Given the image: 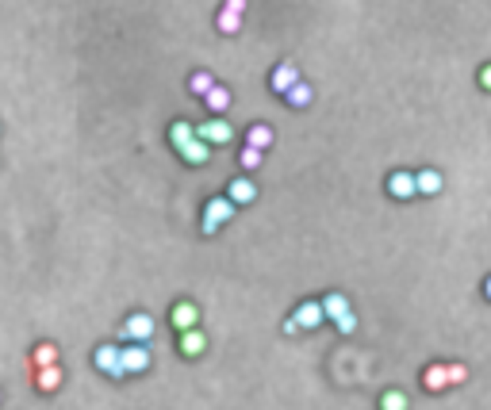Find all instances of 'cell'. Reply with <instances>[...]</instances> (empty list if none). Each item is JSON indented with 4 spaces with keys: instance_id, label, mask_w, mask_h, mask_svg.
I'll return each mask as SVG.
<instances>
[{
    "instance_id": "obj_24",
    "label": "cell",
    "mask_w": 491,
    "mask_h": 410,
    "mask_svg": "<svg viewBox=\"0 0 491 410\" xmlns=\"http://www.w3.org/2000/svg\"><path fill=\"white\" fill-rule=\"evenodd\" d=\"M215 27H219L223 35H234V31L242 27V16H238V12H226V8H223V12H219V20H215Z\"/></svg>"
},
{
    "instance_id": "obj_9",
    "label": "cell",
    "mask_w": 491,
    "mask_h": 410,
    "mask_svg": "<svg viewBox=\"0 0 491 410\" xmlns=\"http://www.w3.org/2000/svg\"><path fill=\"white\" fill-rule=\"evenodd\" d=\"M296 81H299V70H296V65H292V62H280L277 70L269 73V89L277 92V96H285V92H288Z\"/></svg>"
},
{
    "instance_id": "obj_21",
    "label": "cell",
    "mask_w": 491,
    "mask_h": 410,
    "mask_svg": "<svg viewBox=\"0 0 491 410\" xmlns=\"http://www.w3.org/2000/svg\"><path fill=\"white\" fill-rule=\"evenodd\" d=\"M211 89H215V77H211L207 70H196L192 77H188V92H192V96H200V100H204Z\"/></svg>"
},
{
    "instance_id": "obj_29",
    "label": "cell",
    "mask_w": 491,
    "mask_h": 410,
    "mask_svg": "<svg viewBox=\"0 0 491 410\" xmlns=\"http://www.w3.org/2000/svg\"><path fill=\"white\" fill-rule=\"evenodd\" d=\"M285 333H288V338H296V333H299V326H296V318H292V314L285 318Z\"/></svg>"
},
{
    "instance_id": "obj_2",
    "label": "cell",
    "mask_w": 491,
    "mask_h": 410,
    "mask_svg": "<svg viewBox=\"0 0 491 410\" xmlns=\"http://www.w3.org/2000/svg\"><path fill=\"white\" fill-rule=\"evenodd\" d=\"M196 138L207 142V146H226V142L234 138V127H231V123H226L223 116H215V119H207V123H200V127H196Z\"/></svg>"
},
{
    "instance_id": "obj_17",
    "label": "cell",
    "mask_w": 491,
    "mask_h": 410,
    "mask_svg": "<svg viewBox=\"0 0 491 410\" xmlns=\"http://www.w3.org/2000/svg\"><path fill=\"white\" fill-rule=\"evenodd\" d=\"M177 154H181L188 165H207V157H211V146H207V142H200V138H192L188 146L177 150Z\"/></svg>"
},
{
    "instance_id": "obj_20",
    "label": "cell",
    "mask_w": 491,
    "mask_h": 410,
    "mask_svg": "<svg viewBox=\"0 0 491 410\" xmlns=\"http://www.w3.org/2000/svg\"><path fill=\"white\" fill-rule=\"evenodd\" d=\"M31 365H35V368H50V365H58V349H54L50 341H39V345L31 349Z\"/></svg>"
},
{
    "instance_id": "obj_4",
    "label": "cell",
    "mask_w": 491,
    "mask_h": 410,
    "mask_svg": "<svg viewBox=\"0 0 491 410\" xmlns=\"http://www.w3.org/2000/svg\"><path fill=\"white\" fill-rule=\"evenodd\" d=\"M123 338L127 341H138V345H146L150 338H154V318H150V314H131L127 322H123Z\"/></svg>"
},
{
    "instance_id": "obj_18",
    "label": "cell",
    "mask_w": 491,
    "mask_h": 410,
    "mask_svg": "<svg viewBox=\"0 0 491 410\" xmlns=\"http://www.w3.org/2000/svg\"><path fill=\"white\" fill-rule=\"evenodd\" d=\"M285 100H288V108H307L311 100H315V89H311L307 81H296L292 89L285 92Z\"/></svg>"
},
{
    "instance_id": "obj_30",
    "label": "cell",
    "mask_w": 491,
    "mask_h": 410,
    "mask_svg": "<svg viewBox=\"0 0 491 410\" xmlns=\"http://www.w3.org/2000/svg\"><path fill=\"white\" fill-rule=\"evenodd\" d=\"M480 84H484V89L491 92V65H484V70H480Z\"/></svg>"
},
{
    "instance_id": "obj_12",
    "label": "cell",
    "mask_w": 491,
    "mask_h": 410,
    "mask_svg": "<svg viewBox=\"0 0 491 410\" xmlns=\"http://www.w3.org/2000/svg\"><path fill=\"white\" fill-rule=\"evenodd\" d=\"M177 349H181V357H188V360L200 357V353L207 349L204 330H200V326H196V330H184V333H181V341H177Z\"/></svg>"
},
{
    "instance_id": "obj_27",
    "label": "cell",
    "mask_w": 491,
    "mask_h": 410,
    "mask_svg": "<svg viewBox=\"0 0 491 410\" xmlns=\"http://www.w3.org/2000/svg\"><path fill=\"white\" fill-rule=\"evenodd\" d=\"M334 326H338V333H346V338H349V333L357 330V314H353V311H346L342 318H334Z\"/></svg>"
},
{
    "instance_id": "obj_1",
    "label": "cell",
    "mask_w": 491,
    "mask_h": 410,
    "mask_svg": "<svg viewBox=\"0 0 491 410\" xmlns=\"http://www.w3.org/2000/svg\"><path fill=\"white\" fill-rule=\"evenodd\" d=\"M234 211H238V207H234L226 196H211V199H207V204H204L200 231H204V234H219V226H223V223H231V218H234Z\"/></svg>"
},
{
    "instance_id": "obj_25",
    "label": "cell",
    "mask_w": 491,
    "mask_h": 410,
    "mask_svg": "<svg viewBox=\"0 0 491 410\" xmlns=\"http://www.w3.org/2000/svg\"><path fill=\"white\" fill-rule=\"evenodd\" d=\"M238 165H242V169H261V150H250V146H242V154H238Z\"/></svg>"
},
{
    "instance_id": "obj_19",
    "label": "cell",
    "mask_w": 491,
    "mask_h": 410,
    "mask_svg": "<svg viewBox=\"0 0 491 410\" xmlns=\"http://www.w3.org/2000/svg\"><path fill=\"white\" fill-rule=\"evenodd\" d=\"M422 387H426V391H434V395H438V391H446V387H449L446 365H430L426 372H422Z\"/></svg>"
},
{
    "instance_id": "obj_26",
    "label": "cell",
    "mask_w": 491,
    "mask_h": 410,
    "mask_svg": "<svg viewBox=\"0 0 491 410\" xmlns=\"http://www.w3.org/2000/svg\"><path fill=\"white\" fill-rule=\"evenodd\" d=\"M446 376H449V387H457V384L468 379V368L465 365H446Z\"/></svg>"
},
{
    "instance_id": "obj_13",
    "label": "cell",
    "mask_w": 491,
    "mask_h": 410,
    "mask_svg": "<svg viewBox=\"0 0 491 410\" xmlns=\"http://www.w3.org/2000/svg\"><path fill=\"white\" fill-rule=\"evenodd\" d=\"M319 307H323V314H326V322H334V318H342V314L349 311V295H346V292H326V295H323V303H319Z\"/></svg>"
},
{
    "instance_id": "obj_11",
    "label": "cell",
    "mask_w": 491,
    "mask_h": 410,
    "mask_svg": "<svg viewBox=\"0 0 491 410\" xmlns=\"http://www.w3.org/2000/svg\"><path fill=\"white\" fill-rule=\"evenodd\" d=\"M441 188H446V180L438 169H414V192L419 196H438Z\"/></svg>"
},
{
    "instance_id": "obj_7",
    "label": "cell",
    "mask_w": 491,
    "mask_h": 410,
    "mask_svg": "<svg viewBox=\"0 0 491 410\" xmlns=\"http://www.w3.org/2000/svg\"><path fill=\"white\" fill-rule=\"evenodd\" d=\"M169 322H173L181 333L184 330H196V326H200V307H196V303H188V299H181L173 311H169Z\"/></svg>"
},
{
    "instance_id": "obj_15",
    "label": "cell",
    "mask_w": 491,
    "mask_h": 410,
    "mask_svg": "<svg viewBox=\"0 0 491 410\" xmlns=\"http://www.w3.org/2000/svg\"><path fill=\"white\" fill-rule=\"evenodd\" d=\"M246 146L265 154V150L272 146V127H265V123H253V127L246 131Z\"/></svg>"
},
{
    "instance_id": "obj_31",
    "label": "cell",
    "mask_w": 491,
    "mask_h": 410,
    "mask_svg": "<svg viewBox=\"0 0 491 410\" xmlns=\"http://www.w3.org/2000/svg\"><path fill=\"white\" fill-rule=\"evenodd\" d=\"M484 295H487V299H491V276H487V280H484Z\"/></svg>"
},
{
    "instance_id": "obj_8",
    "label": "cell",
    "mask_w": 491,
    "mask_h": 410,
    "mask_svg": "<svg viewBox=\"0 0 491 410\" xmlns=\"http://www.w3.org/2000/svg\"><path fill=\"white\" fill-rule=\"evenodd\" d=\"M92 365H96L100 372H108L111 379H123V372H119V345H96Z\"/></svg>"
},
{
    "instance_id": "obj_23",
    "label": "cell",
    "mask_w": 491,
    "mask_h": 410,
    "mask_svg": "<svg viewBox=\"0 0 491 410\" xmlns=\"http://www.w3.org/2000/svg\"><path fill=\"white\" fill-rule=\"evenodd\" d=\"M380 410H407V395H403V391H384L380 395Z\"/></svg>"
},
{
    "instance_id": "obj_28",
    "label": "cell",
    "mask_w": 491,
    "mask_h": 410,
    "mask_svg": "<svg viewBox=\"0 0 491 410\" xmlns=\"http://www.w3.org/2000/svg\"><path fill=\"white\" fill-rule=\"evenodd\" d=\"M223 8H226V12H238V16H242V12H246V0H226Z\"/></svg>"
},
{
    "instance_id": "obj_22",
    "label": "cell",
    "mask_w": 491,
    "mask_h": 410,
    "mask_svg": "<svg viewBox=\"0 0 491 410\" xmlns=\"http://www.w3.org/2000/svg\"><path fill=\"white\" fill-rule=\"evenodd\" d=\"M196 138V127H192V123H173V127H169V142H173V146L177 150H181V146H188V142H192Z\"/></svg>"
},
{
    "instance_id": "obj_16",
    "label": "cell",
    "mask_w": 491,
    "mask_h": 410,
    "mask_svg": "<svg viewBox=\"0 0 491 410\" xmlns=\"http://www.w3.org/2000/svg\"><path fill=\"white\" fill-rule=\"evenodd\" d=\"M204 104H207V111H211V116H223V111L231 108V89L215 81V89H211V92H207V96H204Z\"/></svg>"
},
{
    "instance_id": "obj_6",
    "label": "cell",
    "mask_w": 491,
    "mask_h": 410,
    "mask_svg": "<svg viewBox=\"0 0 491 410\" xmlns=\"http://www.w3.org/2000/svg\"><path fill=\"white\" fill-rule=\"evenodd\" d=\"M292 318H296L299 330H315V326L326 322V314H323V307H319V299H304L296 311H292Z\"/></svg>"
},
{
    "instance_id": "obj_5",
    "label": "cell",
    "mask_w": 491,
    "mask_h": 410,
    "mask_svg": "<svg viewBox=\"0 0 491 410\" xmlns=\"http://www.w3.org/2000/svg\"><path fill=\"white\" fill-rule=\"evenodd\" d=\"M226 199H231L234 207H250L253 199H258V184H253L250 177H234L231 184H226Z\"/></svg>"
},
{
    "instance_id": "obj_14",
    "label": "cell",
    "mask_w": 491,
    "mask_h": 410,
    "mask_svg": "<svg viewBox=\"0 0 491 410\" xmlns=\"http://www.w3.org/2000/svg\"><path fill=\"white\" fill-rule=\"evenodd\" d=\"M35 387L43 391V395H54V391L62 387V368L50 365V368H35Z\"/></svg>"
},
{
    "instance_id": "obj_3",
    "label": "cell",
    "mask_w": 491,
    "mask_h": 410,
    "mask_svg": "<svg viewBox=\"0 0 491 410\" xmlns=\"http://www.w3.org/2000/svg\"><path fill=\"white\" fill-rule=\"evenodd\" d=\"M150 368V349L131 341L127 349H119V372L123 376H135V372H146Z\"/></svg>"
},
{
    "instance_id": "obj_10",
    "label": "cell",
    "mask_w": 491,
    "mask_h": 410,
    "mask_svg": "<svg viewBox=\"0 0 491 410\" xmlns=\"http://www.w3.org/2000/svg\"><path fill=\"white\" fill-rule=\"evenodd\" d=\"M388 192L392 199H414L419 192H414V173L411 169H395V173L388 177Z\"/></svg>"
}]
</instances>
